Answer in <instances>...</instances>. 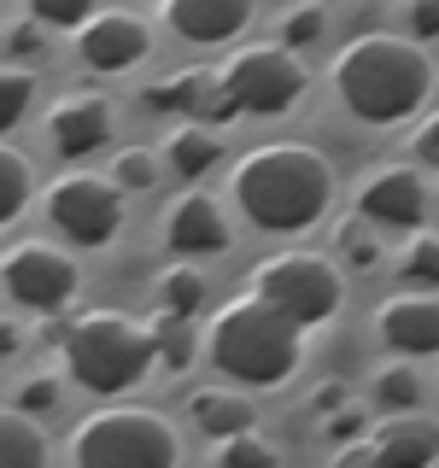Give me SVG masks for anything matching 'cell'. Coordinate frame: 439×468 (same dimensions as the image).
<instances>
[{
    "instance_id": "1",
    "label": "cell",
    "mask_w": 439,
    "mask_h": 468,
    "mask_svg": "<svg viewBox=\"0 0 439 468\" xmlns=\"http://www.w3.org/2000/svg\"><path fill=\"white\" fill-rule=\"evenodd\" d=\"M234 211L263 234H299L328 217L334 205V165L305 141H270L234 165L229 176Z\"/></svg>"
},
{
    "instance_id": "2",
    "label": "cell",
    "mask_w": 439,
    "mask_h": 468,
    "mask_svg": "<svg viewBox=\"0 0 439 468\" xmlns=\"http://www.w3.org/2000/svg\"><path fill=\"white\" fill-rule=\"evenodd\" d=\"M334 94L363 123H404L434 94L428 48L410 36H358L334 53Z\"/></svg>"
},
{
    "instance_id": "3",
    "label": "cell",
    "mask_w": 439,
    "mask_h": 468,
    "mask_svg": "<svg viewBox=\"0 0 439 468\" xmlns=\"http://www.w3.org/2000/svg\"><path fill=\"white\" fill-rule=\"evenodd\" d=\"M53 340H59L65 369L77 375V387L100 392V399H117V392L141 387L146 369L158 363L146 322L123 316V311H82L77 322L53 328Z\"/></svg>"
},
{
    "instance_id": "4",
    "label": "cell",
    "mask_w": 439,
    "mask_h": 468,
    "mask_svg": "<svg viewBox=\"0 0 439 468\" xmlns=\"http://www.w3.org/2000/svg\"><path fill=\"white\" fill-rule=\"evenodd\" d=\"M299 322L282 316L275 304H263L258 292L246 299H229L223 311L211 316V363L246 387H275L299 369Z\"/></svg>"
},
{
    "instance_id": "5",
    "label": "cell",
    "mask_w": 439,
    "mask_h": 468,
    "mask_svg": "<svg viewBox=\"0 0 439 468\" xmlns=\"http://www.w3.org/2000/svg\"><path fill=\"white\" fill-rule=\"evenodd\" d=\"M77 468H176V428L146 404H112L94 410L70 433Z\"/></svg>"
},
{
    "instance_id": "6",
    "label": "cell",
    "mask_w": 439,
    "mask_h": 468,
    "mask_svg": "<svg viewBox=\"0 0 439 468\" xmlns=\"http://www.w3.org/2000/svg\"><path fill=\"white\" fill-rule=\"evenodd\" d=\"M252 292L282 316H293L299 328H311V322H328L346 304V275L322 252H275L252 270Z\"/></svg>"
},
{
    "instance_id": "7",
    "label": "cell",
    "mask_w": 439,
    "mask_h": 468,
    "mask_svg": "<svg viewBox=\"0 0 439 468\" xmlns=\"http://www.w3.org/2000/svg\"><path fill=\"white\" fill-rule=\"evenodd\" d=\"M223 82L234 94V106L252 117H282L299 106L305 94V58L282 48V41H252V48H234L223 65Z\"/></svg>"
},
{
    "instance_id": "8",
    "label": "cell",
    "mask_w": 439,
    "mask_h": 468,
    "mask_svg": "<svg viewBox=\"0 0 439 468\" xmlns=\"http://www.w3.org/2000/svg\"><path fill=\"white\" fill-rule=\"evenodd\" d=\"M48 223L77 246H106L123 229V187L94 170H65L48 182Z\"/></svg>"
},
{
    "instance_id": "9",
    "label": "cell",
    "mask_w": 439,
    "mask_h": 468,
    "mask_svg": "<svg viewBox=\"0 0 439 468\" xmlns=\"http://www.w3.org/2000/svg\"><path fill=\"white\" fill-rule=\"evenodd\" d=\"M0 287L24 304V311H41V316H59L70 299H77L82 275L70 252H59L48 240H18L0 252Z\"/></svg>"
},
{
    "instance_id": "10",
    "label": "cell",
    "mask_w": 439,
    "mask_h": 468,
    "mask_svg": "<svg viewBox=\"0 0 439 468\" xmlns=\"http://www.w3.org/2000/svg\"><path fill=\"white\" fill-rule=\"evenodd\" d=\"M422 211H428V187H422V170L410 165H375L358 182V217L380 229H416Z\"/></svg>"
},
{
    "instance_id": "11",
    "label": "cell",
    "mask_w": 439,
    "mask_h": 468,
    "mask_svg": "<svg viewBox=\"0 0 439 468\" xmlns=\"http://www.w3.org/2000/svg\"><path fill=\"white\" fill-rule=\"evenodd\" d=\"M77 53L94 70H129L153 53V29L135 12H94L88 24H77Z\"/></svg>"
},
{
    "instance_id": "12",
    "label": "cell",
    "mask_w": 439,
    "mask_h": 468,
    "mask_svg": "<svg viewBox=\"0 0 439 468\" xmlns=\"http://www.w3.org/2000/svg\"><path fill=\"white\" fill-rule=\"evenodd\" d=\"M165 240L182 258H211L229 246V211L211 194H176L165 211Z\"/></svg>"
},
{
    "instance_id": "13",
    "label": "cell",
    "mask_w": 439,
    "mask_h": 468,
    "mask_svg": "<svg viewBox=\"0 0 439 468\" xmlns=\"http://www.w3.org/2000/svg\"><path fill=\"white\" fill-rule=\"evenodd\" d=\"M48 135H53V146H59L65 158L100 153V146L112 141V106H106V94H88V88H77V94L53 100Z\"/></svg>"
},
{
    "instance_id": "14",
    "label": "cell",
    "mask_w": 439,
    "mask_h": 468,
    "mask_svg": "<svg viewBox=\"0 0 439 468\" xmlns=\"http://www.w3.org/2000/svg\"><path fill=\"white\" fill-rule=\"evenodd\" d=\"M375 328H380V340L392 351L428 357V351H439V299L422 292V287L416 292H392V299L375 311Z\"/></svg>"
},
{
    "instance_id": "15",
    "label": "cell",
    "mask_w": 439,
    "mask_h": 468,
    "mask_svg": "<svg viewBox=\"0 0 439 468\" xmlns=\"http://www.w3.org/2000/svg\"><path fill=\"white\" fill-rule=\"evenodd\" d=\"M369 445L387 468H434L439 463V421L428 410H392V421H380Z\"/></svg>"
},
{
    "instance_id": "16",
    "label": "cell",
    "mask_w": 439,
    "mask_h": 468,
    "mask_svg": "<svg viewBox=\"0 0 439 468\" xmlns=\"http://www.w3.org/2000/svg\"><path fill=\"white\" fill-rule=\"evenodd\" d=\"M258 0H165V18L182 41H234L246 24H252Z\"/></svg>"
},
{
    "instance_id": "17",
    "label": "cell",
    "mask_w": 439,
    "mask_h": 468,
    "mask_svg": "<svg viewBox=\"0 0 439 468\" xmlns=\"http://www.w3.org/2000/svg\"><path fill=\"white\" fill-rule=\"evenodd\" d=\"M187 416H194V428L211 433V439H234V433H246L258 421L252 399L234 392V387H199L194 399H187Z\"/></svg>"
},
{
    "instance_id": "18",
    "label": "cell",
    "mask_w": 439,
    "mask_h": 468,
    "mask_svg": "<svg viewBox=\"0 0 439 468\" xmlns=\"http://www.w3.org/2000/svg\"><path fill=\"white\" fill-rule=\"evenodd\" d=\"M0 468H48V433L18 404H0Z\"/></svg>"
},
{
    "instance_id": "19",
    "label": "cell",
    "mask_w": 439,
    "mask_h": 468,
    "mask_svg": "<svg viewBox=\"0 0 439 468\" xmlns=\"http://www.w3.org/2000/svg\"><path fill=\"white\" fill-rule=\"evenodd\" d=\"M165 153H170V165H176V176H182V182H199V176L211 170L217 158H223V141H217L205 123H182V129L165 141Z\"/></svg>"
},
{
    "instance_id": "20",
    "label": "cell",
    "mask_w": 439,
    "mask_h": 468,
    "mask_svg": "<svg viewBox=\"0 0 439 468\" xmlns=\"http://www.w3.org/2000/svg\"><path fill=\"white\" fill-rule=\"evenodd\" d=\"M146 334H153V357L165 363V369H176V375H182L187 363H194V351H199L194 316H176V311H158L153 322H146Z\"/></svg>"
},
{
    "instance_id": "21",
    "label": "cell",
    "mask_w": 439,
    "mask_h": 468,
    "mask_svg": "<svg viewBox=\"0 0 439 468\" xmlns=\"http://www.w3.org/2000/svg\"><path fill=\"white\" fill-rule=\"evenodd\" d=\"M29 187H36V170H29V158L18 146L0 141V223H12V217L29 205Z\"/></svg>"
},
{
    "instance_id": "22",
    "label": "cell",
    "mask_w": 439,
    "mask_h": 468,
    "mask_svg": "<svg viewBox=\"0 0 439 468\" xmlns=\"http://www.w3.org/2000/svg\"><path fill=\"white\" fill-rule=\"evenodd\" d=\"M205 304V275L194 263H176V270L158 275V311H176V316H194Z\"/></svg>"
},
{
    "instance_id": "23",
    "label": "cell",
    "mask_w": 439,
    "mask_h": 468,
    "mask_svg": "<svg viewBox=\"0 0 439 468\" xmlns=\"http://www.w3.org/2000/svg\"><path fill=\"white\" fill-rule=\"evenodd\" d=\"M375 404L380 410H416L422 404V375L410 363H387L375 369Z\"/></svg>"
},
{
    "instance_id": "24",
    "label": "cell",
    "mask_w": 439,
    "mask_h": 468,
    "mask_svg": "<svg viewBox=\"0 0 439 468\" xmlns=\"http://www.w3.org/2000/svg\"><path fill=\"white\" fill-rule=\"evenodd\" d=\"M229 117H241V106H234L223 70H205V82H199V94H194V112H187V123L217 129V123H229Z\"/></svg>"
},
{
    "instance_id": "25",
    "label": "cell",
    "mask_w": 439,
    "mask_h": 468,
    "mask_svg": "<svg viewBox=\"0 0 439 468\" xmlns=\"http://www.w3.org/2000/svg\"><path fill=\"white\" fill-rule=\"evenodd\" d=\"M322 29H328V6H322V0H299V6L282 18V36H275V41L299 53V48H316Z\"/></svg>"
},
{
    "instance_id": "26",
    "label": "cell",
    "mask_w": 439,
    "mask_h": 468,
    "mask_svg": "<svg viewBox=\"0 0 439 468\" xmlns=\"http://www.w3.org/2000/svg\"><path fill=\"white\" fill-rule=\"evenodd\" d=\"M199 82H205V70H176V77H165V82H153L146 88V106L153 112H194V94H199Z\"/></svg>"
},
{
    "instance_id": "27",
    "label": "cell",
    "mask_w": 439,
    "mask_h": 468,
    "mask_svg": "<svg viewBox=\"0 0 439 468\" xmlns=\"http://www.w3.org/2000/svg\"><path fill=\"white\" fill-rule=\"evenodd\" d=\"M29 100H36V77H29V70L0 65V135L18 129V117L29 112Z\"/></svg>"
},
{
    "instance_id": "28",
    "label": "cell",
    "mask_w": 439,
    "mask_h": 468,
    "mask_svg": "<svg viewBox=\"0 0 439 468\" xmlns=\"http://www.w3.org/2000/svg\"><path fill=\"white\" fill-rule=\"evenodd\" d=\"M112 182L123 187V194H146V187L158 182V158L146 153V146H123V153L112 158Z\"/></svg>"
},
{
    "instance_id": "29",
    "label": "cell",
    "mask_w": 439,
    "mask_h": 468,
    "mask_svg": "<svg viewBox=\"0 0 439 468\" xmlns=\"http://www.w3.org/2000/svg\"><path fill=\"white\" fill-rule=\"evenodd\" d=\"M334 246H340V258L351 263V270H375V263H380V240L369 234L363 217H346L340 234H334Z\"/></svg>"
},
{
    "instance_id": "30",
    "label": "cell",
    "mask_w": 439,
    "mask_h": 468,
    "mask_svg": "<svg viewBox=\"0 0 439 468\" xmlns=\"http://www.w3.org/2000/svg\"><path fill=\"white\" fill-rule=\"evenodd\" d=\"M404 282H422V292L439 287V234L422 229L416 240L404 246Z\"/></svg>"
},
{
    "instance_id": "31",
    "label": "cell",
    "mask_w": 439,
    "mask_h": 468,
    "mask_svg": "<svg viewBox=\"0 0 439 468\" xmlns=\"http://www.w3.org/2000/svg\"><path fill=\"white\" fill-rule=\"evenodd\" d=\"M217 468H275V445L246 428V433L223 439V457H217Z\"/></svg>"
},
{
    "instance_id": "32",
    "label": "cell",
    "mask_w": 439,
    "mask_h": 468,
    "mask_svg": "<svg viewBox=\"0 0 439 468\" xmlns=\"http://www.w3.org/2000/svg\"><path fill=\"white\" fill-rule=\"evenodd\" d=\"M29 18L59 24V29H77L94 18V0H29Z\"/></svg>"
},
{
    "instance_id": "33",
    "label": "cell",
    "mask_w": 439,
    "mask_h": 468,
    "mask_svg": "<svg viewBox=\"0 0 439 468\" xmlns=\"http://www.w3.org/2000/svg\"><path fill=\"white\" fill-rule=\"evenodd\" d=\"M0 48H6V53H18V58L41 53V48H48V24H41V18H24V24H12L6 36H0Z\"/></svg>"
},
{
    "instance_id": "34",
    "label": "cell",
    "mask_w": 439,
    "mask_h": 468,
    "mask_svg": "<svg viewBox=\"0 0 439 468\" xmlns=\"http://www.w3.org/2000/svg\"><path fill=\"white\" fill-rule=\"evenodd\" d=\"M53 404H59V380L53 375H36V380L18 387V410H24V416H48Z\"/></svg>"
},
{
    "instance_id": "35",
    "label": "cell",
    "mask_w": 439,
    "mask_h": 468,
    "mask_svg": "<svg viewBox=\"0 0 439 468\" xmlns=\"http://www.w3.org/2000/svg\"><path fill=\"white\" fill-rule=\"evenodd\" d=\"M404 24H410V41H434L439 36V0H404Z\"/></svg>"
},
{
    "instance_id": "36",
    "label": "cell",
    "mask_w": 439,
    "mask_h": 468,
    "mask_svg": "<svg viewBox=\"0 0 439 468\" xmlns=\"http://www.w3.org/2000/svg\"><path fill=\"white\" fill-rule=\"evenodd\" d=\"M410 146H416V158H422V165H439V112H434L428 123L416 129V141H410Z\"/></svg>"
},
{
    "instance_id": "37",
    "label": "cell",
    "mask_w": 439,
    "mask_h": 468,
    "mask_svg": "<svg viewBox=\"0 0 439 468\" xmlns=\"http://www.w3.org/2000/svg\"><path fill=\"white\" fill-rule=\"evenodd\" d=\"M334 468H387V463H380V457H375V445L363 439V445H346L340 457H334Z\"/></svg>"
},
{
    "instance_id": "38",
    "label": "cell",
    "mask_w": 439,
    "mask_h": 468,
    "mask_svg": "<svg viewBox=\"0 0 439 468\" xmlns=\"http://www.w3.org/2000/svg\"><path fill=\"white\" fill-rule=\"evenodd\" d=\"M328 433L334 439H358L363 433V410H334V416H328Z\"/></svg>"
},
{
    "instance_id": "39",
    "label": "cell",
    "mask_w": 439,
    "mask_h": 468,
    "mask_svg": "<svg viewBox=\"0 0 439 468\" xmlns=\"http://www.w3.org/2000/svg\"><path fill=\"white\" fill-rule=\"evenodd\" d=\"M311 404L322 410V416H334V410H346V387H340V380H328V387H316Z\"/></svg>"
},
{
    "instance_id": "40",
    "label": "cell",
    "mask_w": 439,
    "mask_h": 468,
    "mask_svg": "<svg viewBox=\"0 0 439 468\" xmlns=\"http://www.w3.org/2000/svg\"><path fill=\"white\" fill-rule=\"evenodd\" d=\"M12 351H18V322L0 316V357H12Z\"/></svg>"
}]
</instances>
